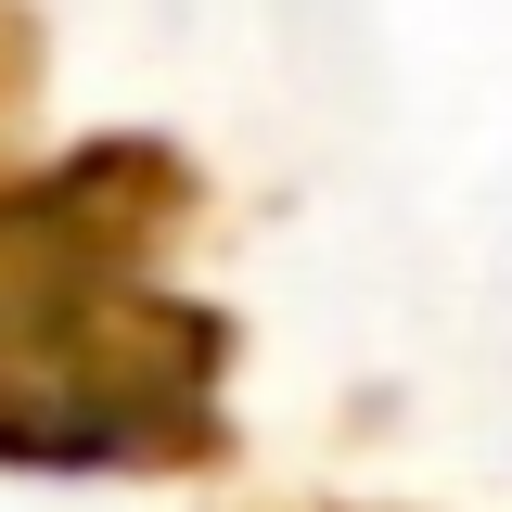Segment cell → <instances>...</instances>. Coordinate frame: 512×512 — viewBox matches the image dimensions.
I'll use <instances>...</instances> for the list:
<instances>
[{
  "label": "cell",
  "instance_id": "1",
  "mask_svg": "<svg viewBox=\"0 0 512 512\" xmlns=\"http://www.w3.org/2000/svg\"><path fill=\"white\" fill-rule=\"evenodd\" d=\"M205 167L103 128L0 180V474H218L244 320L167 282Z\"/></svg>",
  "mask_w": 512,
  "mask_h": 512
},
{
  "label": "cell",
  "instance_id": "2",
  "mask_svg": "<svg viewBox=\"0 0 512 512\" xmlns=\"http://www.w3.org/2000/svg\"><path fill=\"white\" fill-rule=\"evenodd\" d=\"M39 13H26V0H0V141H13V128H26V103H39Z\"/></svg>",
  "mask_w": 512,
  "mask_h": 512
},
{
  "label": "cell",
  "instance_id": "3",
  "mask_svg": "<svg viewBox=\"0 0 512 512\" xmlns=\"http://www.w3.org/2000/svg\"><path fill=\"white\" fill-rule=\"evenodd\" d=\"M308 512H359V500H308Z\"/></svg>",
  "mask_w": 512,
  "mask_h": 512
}]
</instances>
